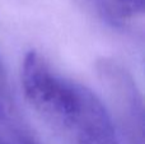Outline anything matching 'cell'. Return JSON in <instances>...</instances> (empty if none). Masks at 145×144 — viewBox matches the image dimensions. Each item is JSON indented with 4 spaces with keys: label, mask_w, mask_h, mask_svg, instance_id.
I'll return each mask as SVG.
<instances>
[{
    "label": "cell",
    "mask_w": 145,
    "mask_h": 144,
    "mask_svg": "<svg viewBox=\"0 0 145 144\" xmlns=\"http://www.w3.org/2000/svg\"><path fill=\"white\" fill-rule=\"evenodd\" d=\"M0 144H37L29 137L20 132H10L8 134L0 133Z\"/></svg>",
    "instance_id": "obj_3"
},
{
    "label": "cell",
    "mask_w": 145,
    "mask_h": 144,
    "mask_svg": "<svg viewBox=\"0 0 145 144\" xmlns=\"http://www.w3.org/2000/svg\"><path fill=\"white\" fill-rule=\"evenodd\" d=\"M60 134L70 144H121L105 105L87 87L78 110Z\"/></svg>",
    "instance_id": "obj_2"
},
{
    "label": "cell",
    "mask_w": 145,
    "mask_h": 144,
    "mask_svg": "<svg viewBox=\"0 0 145 144\" xmlns=\"http://www.w3.org/2000/svg\"><path fill=\"white\" fill-rule=\"evenodd\" d=\"M20 82L33 110L52 129L63 132L79 107L84 86L57 74L36 51L25 55Z\"/></svg>",
    "instance_id": "obj_1"
},
{
    "label": "cell",
    "mask_w": 145,
    "mask_h": 144,
    "mask_svg": "<svg viewBox=\"0 0 145 144\" xmlns=\"http://www.w3.org/2000/svg\"><path fill=\"white\" fill-rule=\"evenodd\" d=\"M108 1L113 3L123 9H134V8L143 5V0H108Z\"/></svg>",
    "instance_id": "obj_4"
}]
</instances>
